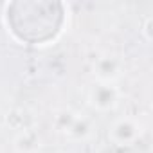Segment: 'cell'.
<instances>
[{
    "label": "cell",
    "mask_w": 153,
    "mask_h": 153,
    "mask_svg": "<svg viewBox=\"0 0 153 153\" xmlns=\"http://www.w3.org/2000/svg\"><path fill=\"white\" fill-rule=\"evenodd\" d=\"M115 99H117V94L108 85H99V87H96L90 92V101L94 103V106H97L101 110H106V108L114 106L115 105Z\"/></svg>",
    "instance_id": "1"
},
{
    "label": "cell",
    "mask_w": 153,
    "mask_h": 153,
    "mask_svg": "<svg viewBox=\"0 0 153 153\" xmlns=\"http://www.w3.org/2000/svg\"><path fill=\"white\" fill-rule=\"evenodd\" d=\"M135 130H137V128H135V124H133L131 121L121 119V121H117V123L112 126V137H114L115 142L124 144V142H130L131 139H135V135H137Z\"/></svg>",
    "instance_id": "2"
}]
</instances>
